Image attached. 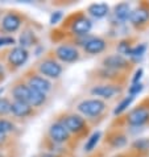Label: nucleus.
Returning a JSON list of instances; mask_svg holds the SVG:
<instances>
[{"instance_id":"f257e3e1","label":"nucleus","mask_w":149,"mask_h":157,"mask_svg":"<svg viewBox=\"0 0 149 157\" xmlns=\"http://www.w3.org/2000/svg\"><path fill=\"white\" fill-rule=\"evenodd\" d=\"M104 108L106 104L100 99H87L78 104V111L86 116H99Z\"/></svg>"},{"instance_id":"f03ea898","label":"nucleus","mask_w":149,"mask_h":157,"mask_svg":"<svg viewBox=\"0 0 149 157\" xmlns=\"http://www.w3.org/2000/svg\"><path fill=\"white\" fill-rule=\"evenodd\" d=\"M40 73L48 78H58L62 73V66L53 59H46L40 63Z\"/></svg>"},{"instance_id":"7ed1b4c3","label":"nucleus","mask_w":149,"mask_h":157,"mask_svg":"<svg viewBox=\"0 0 149 157\" xmlns=\"http://www.w3.org/2000/svg\"><path fill=\"white\" fill-rule=\"evenodd\" d=\"M149 120V110L147 107H137L129 112L127 121L131 125H143Z\"/></svg>"},{"instance_id":"20e7f679","label":"nucleus","mask_w":149,"mask_h":157,"mask_svg":"<svg viewBox=\"0 0 149 157\" xmlns=\"http://www.w3.org/2000/svg\"><path fill=\"white\" fill-rule=\"evenodd\" d=\"M55 56H57V58H59L61 61H63V62H74V61H77L78 57H79L78 50L70 45L58 46L55 50Z\"/></svg>"},{"instance_id":"39448f33","label":"nucleus","mask_w":149,"mask_h":157,"mask_svg":"<svg viewBox=\"0 0 149 157\" xmlns=\"http://www.w3.org/2000/svg\"><path fill=\"white\" fill-rule=\"evenodd\" d=\"M69 131L63 127L62 123H54L49 128V136L54 143H65L69 139Z\"/></svg>"},{"instance_id":"423d86ee","label":"nucleus","mask_w":149,"mask_h":157,"mask_svg":"<svg viewBox=\"0 0 149 157\" xmlns=\"http://www.w3.org/2000/svg\"><path fill=\"white\" fill-rule=\"evenodd\" d=\"M61 123L69 132H81L85 128V120L79 115H69Z\"/></svg>"},{"instance_id":"0eeeda50","label":"nucleus","mask_w":149,"mask_h":157,"mask_svg":"<svg viewBox=\"0 0 149 157\" xmlns=\"http://www.w3.org/2000/svg\"><path fill=\"white\" fill-rule=\"evenodd\" d=\"M27 59H28V50L21 46L13 48L8 54V61L13 66H21V65L27 62Z\"/></svg>"},{"instance_id":"6e6552de","label":"nucleus","mask_w":149,"mask_h":157,"mask_svg":"<svg viewBox=\"0 0 149 157\" xmlns=\"http://www.w3.org/2000/svg\"><path fill=\"white\" fill-rule=\"evenodd\" d=\"M91 27H93V24H91V21L87 17L79 16L71 24V30H73V33L78 34V36H83V34H87L90 32Z\"/></svg>"},{"instance_id":"1a4fd4ad","label":"nucleus","mask_w":149,"mask_h":157,"mask_svg":"<svg viewBox=\"0 0 149 157\" xmlns=\"http://www.w3.org/2000/svg\"><path fill=\"white\" fill-rule=\"evenodd\" d=\"M83 48H85V50L87 52V53L98 54V53H102V52L106 49V42H104V40H102V38H99V37H90L89 40L85 41Z\"/></svg>"},{"instance_id":"9d476101","label":"nucleus","mask_w":149,"mask_h":157,"mask_svg":"<svg viewBox=\"0 0 149 157\" xmlns=\"http://www.w3.org/2000/svg\"><path fill=\"white\" fill-rule=\"evenodd\" d=\"M21 25V19L15 13H7L2 20V27L7 32H16Z\"/></svg>"},{"instance_id":"9b49d317","label":"nucleus","mask_w":149,"mask_h":157,"mask_svg":"<svg viewBox=\"0 0 149 157\" xmlns=\"http://www.w3.org/2000/svg\"><path fill=\"white\" fill-rule=\"evenodd\" d=\"M119 89L116 86L112 85H100V86H95L91 89V94L96 95V97H102V98H112L115 94L119 93Z\"/></svg>"},{"instance_id":"f8f14e48","label":"nucleus","mask_w":149,"mask_h":157,"mask_svg":"<svg viewBox=\"0 0 149 157\" xmlns=\"http://www.w3.org/2000/svg\"><path fill=\"white\" fill-rule=\"evenodd\" d=\"M104 66L108 69H112V70H120V69H125L128 66V62L124 57H121L120 54H113L109 56L106 59L103 61Z\"/></svg>"},{"instance_id":"ddd939ff","label":"nucleus","mask_w":149,"mask_h":157,"mask_svg":"<svg viewBox=\"0 0 149 157\" xmlns=\"http://www.w3.org/2000/svg\"><path fill=\"white\" fill-rule=\"evenodd\" d=\"M29 87H32V89L40 91V93H48L50 89H52V83L46 79V78L44 77H40V75H34V77H30L29 78Z\"/></svg>"},{"instance_id":"4468645a","label":"nucleus","mask_w":149,"mask_h":157,"mask_svg":"<svg viewBox=\"0 0 149 157\" xmlns=\"http://www.w3.org/2000/svg\"><path fill=\"white\" fill-rule=\"evenodd\" d=\"M149 20V10L145 7H139L136 8L135 11H132L129 17V21L132 23L133 25H141V24H145L147 21Z\"/></svg>"},{"instance_id":"2eb2a0df","label":"nucleus","mask_w":149,"mask_h":157,"mask_svg":"<svg viewBox=\"0 0 149 157\" xmlns=\"http://www.w3.org/2000/svg\"><path fill=\"white\" fill-rule=\"evenodd\" d=\"M12 95H13L15 100L24 103H29V97H30V87L27 85H16L12 90Z\"/></svg>"},{"instance_id":"dca6fc26","label":"nucleus","mask_w":149,"mask_h":157,"mask_svg":"<svg viewBox=\"0 0 149 157\" xmlns=\"http://www.w3.org/2000/svg\"><path fill=\"white\" fill-rule=\"evenodd\" d=\"M30 111H32V107L28 103L19 102V100H15L11 106V112L15 116H19V117H25L30 114Z\"/></svg>"},{"instance_id":"f3484780","label":"nucleus","mask_w":149,"mask_h":157,"mask_svg":"<svg viewBox=\"0 0 149 157\" xmlns=\"http://www.w3.org/2000/svg\"><path fill=\"white\" fill-rule=\"evenodd\" d=\"M87 11L95 19H103L108 13V6L104 3H95V4H91Z\"/></svg>"},{"instance_id":"a211bd4d","label":"nucleus","mask_w":149,"mask_h":157,"mask_svg":"<svg viewBox=\"0 0 149 157\" xmlns=\"http://www.w3.org/2000/svg\"><path fill=\"white\" fill-rule=\"evenodd\" d=\"M131 13H132V11H131V7L128 3H120L115 7V16L120 21L128 20L131 17Z\"/></svg>"},{"instance_id":"6ab92c4d","label":"nucleus","mask_w":149,"mask_h":157,"mask_svg":"<svg viewBox=\"0 0 149 157\" xmlns=\"http://www.w3.org/2000/svg\"><path fill=\"white\" fill-rule=\"evenodd\" d=\"M45 94L44 93H40V91L34 90L30 87V97H29V106L30 107H38L45 102Z\"/></svg>"},{"instance_id":"aec40b11","label":"nucleus","mask_w":149,"mask_h":157,"mask_svg":"<svg viewBox=\"0 0 149 157\" xmlns=\"http://www.w3.org/2000/svg\"><path fill=\"white\" fill-rule=\"evenodd\" d=\"M34 42V34L30 32V30H25V32L21 33L20 36V46L27 49L30 45H33Z\"/></svg>"},{"instance_id":"412c9836","label":"nucleus","mask_w":149,"mask_h":157,"mask_svg":"<svg viewBox=\"0 0 149 157\" xmlns=\"http://www.w3.org/2000/svg\"><path fill=\"white\" fill-rule=\"evenodd\" d=\"M133 98H135V97H132V95H129V97L124 98V99H123L121 102L119 103V106L115 108L113 114H115V115H120L123 111H125V110H127V107H129V106H131V103L133 102Z\"/></svg>"},{"instance_id":"4be33fe9","label":"nucleus","mask_w":149,"mask_h":157,"mask_svg":"<svg viewBox=\"0 0 149 157\" xmlns=\"http://www.w3.org/2000/svg\"><path fill=\"white\" fill-rule=\"evenodd\" d=\"M99 139H100V132H99V131H98V132H94V133L89 137V140H87L86 145H85V149H86L87 152H91V151H93L94 148L96 147V144H98Z\"/></svg>"},{"instance_id":"5701e85b","label":"nucleus","mask_w":149,"mask_h":157,"mask_svg":"<svg viewBox=\"0 0 149 157\" xmlns=\"http://www.w3.org/2000/svg\"><path fill=\"white\" fill-rule=\"evenodd\" d=\"M145 50H147V45L140 44V45L135 46V48H131L128 56H131V57H141V56L145 53Z\"/></svg>"},{"instance_id":"b1692460","label":"nucleus","mask_w":149,"mask_h":157,"mask_svg":"<svg viewBox=\"0 0 149 157\" xmlns=\"http://www.w3.org/2000/svg\"><path fill=\"white\" fill-rule=\"evenodd\" d=\"M13 129V124L11 123V121H8L6 119H0V135H6L8 132H11V131Z\"/></svg>"},{"instance_id":"393cba45","label":"nucleus","mask_w":149,"mask_h":157,"mask_svg":"<svg viewBox=\"0 0 149 157\" xmlns=\"http://www.w3.org/2000/svg\"><path fill=\"white\" fill-rule=\"evenodd\" d=\"M11 106L12 103L7 99H2L0 100V114H7V112H11Z\"/></svg>"},{"instance_id":"a878e982","label":"nucleus","mask_w":149,"mask_h":157,"mask_svg":"<svg viewBox=\"0 0 149 157\" xmlns=\"http://www.w3.org/2000/svg\"><path fill=\"white\" fill-rule=\"evenodd\" d=\"M111 144L113 147H117V148L124 147L127 144V139H125V136H116V137L111 139Z\"/></svg>"},{"instance_id":"bb28decb","label":"nucleus","mask_w":149,"mask_h":157,"mask_svg":"<svg viewBox=\"0 0 149 157\" xmlns=\"http://www.w3.org/2000/svg\"><path fill=\"white\" fill-rule=\"evenodd\" d=\"M133 147L139 148L140 151H145V149H148V147H149V140H147V139H139L137 141L133 143Z\"/></svg>"},{"instance_id":"cd10ccee","label":"nucleus","mask_w":149,"mask_h":157,"mask_svg":"<svg viewBox=\"0 0 149 157\" xmlns=\"http://www.w3.org/2000/svg\"><path fill=\"white\" fill-rule=\"evenodd\" d=\"M117 50H119V53H121V54H127V56H128L129 54V50H131L129 44H127L125 41L120 42V45H119V48H117Z\"/></svg>"},{"instance_id":"c85d7f7f","label":"nucleus","mask_w":149,"mask_h":157,"mask_svg":"<svg viewBox=\"0 0 149 157\" xmlns=\"http://www.w3.org/2000/svg\"><path fill=\"white\" fill-rule=\"evenodd\" d=\"M141 90H143V85L140 83V82H139V83H135V85H132L129 87V95H132V97H133V95L139 94Z\"/></svg>"},{"instance_id":"c756f323","label":"nucleus","mask_w":149,"mask_h":157,"mask_svg":"<svg viewBox=\"0 0 149 157\" xmlns=\"http://www.w3.org/2000/svg\"><path fill=\"white\" fill-rule=\"evenodd\" d=\"M61 19H62V12L57 11L54 13H52V16H50V24H57Z\"/></svg>"},{"instance_id":"7c9ffc66","label":"nucleus","mask_w":149,"mask_h":157,"mask_svg":"<svg viewBox=\"0 0 149 157\" xmlns=\"http://www.w3.org/2000/svg\"><path fill=\"white\" fill-rule=\"evenodd\" d=\"M15 40L12 37H0V46L2 45H13Z\"/></svg>"},{"instance_id":"2f4dec72","label":"nucleus","mask_w":149,"mask_h":157,"mask_svg":"<svg viewBox=\"0 0 149 157\" xmlns=\"http://www.w3.org/2000/svg\"><path fill=\"white\" fill-rule=\"evenodd\" d=\"M143 77V69H139L135 73V77H133V79H132V83H139V81H140V78Z\"/></svg>"},{"instance_id":"473e14b6","label":"nucleus","mask_w":149,"mask_h":157,"mask_svg":"<svg viewBox=\"0 0 149 157\" xmlns=\"http://www.w3.org/2000/svg\"><path fill=\"white\" fill-rule=\"evenodd\" d=\"M42 157H54V156H53V155H49V153H48V155H44Z\"/></svg>"},{"instance_id":"72a5a7b5","label":"nucleus","mask_w":149,"mask_h":157,"mask_svg":"<svg viewBox=\"0 0 149 157\" xmlns=\"http://www.w3.org/2000/svg\"><path fill=\"white\" fill-rule=\"evenodd\" d=\"M0 75H3V66L0 65Z\"/></svg>"},{"instance_id":"f704fd0d","label":"nucleus","mask_w":149,"mask_h":157,"mask_svg":"<svg viewBox=\"0 0 149 157\" xmlns=\"http://www.w3.org/2000/svg\"><path fill=\"white\" fill-rule=\"evenodd\" d=\"M3 139H4V136H3V135H0V144H2V141H3Z\"/></svg>"},{"instance_id":"c9c22d12","label":"nucleus","mask_w":149,"mask_h":157,"mask_svg":"<svg viewBox=\"0 0 149 157\" xmlns=\"http://www.w3.org/2000/svg\"><path fill=\"white\" fill-rule=\"evenodd\" d=\"M117 157H121V156H117Z\"/></svg>"}]
</instances>
